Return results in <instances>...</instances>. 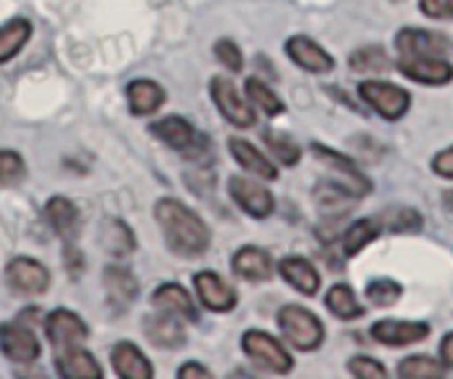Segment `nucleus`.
<instances>
[{"instance_id":"1","label":"nucleus","mask_w":453,"mask_h":379,"mask_svg":"<svg viewBox=\"0 0 453 379\" xmlns=\"http://www.w3.org/2000/svg\"><path fill=\"white\" fill-rule=\"evenodd\" d=\"M154 218L162 228L165 244L173 255L178 258H199L207 252L210 247V228L207 223L199 218V213H194L191 207H186L180 199L173 197H162L154 205Z\"/></svg>"},{"instance_id":"2","label":"nucleus","mask_w":453,"mask_h":379,"mask_svg":"<svg viewBox=\"0 0 453 379\" xmlns=\"http://www.w3.org/2000/svg\"><path fill=\"white\" fill-rule=\"evenodd\" d=\"M279 327H281L284 340L303 353L319 351L324 345V337H326L321 319L303 306H284L279 311Z\"/></svg>"},{"instance_id":"3","label":"nucleus","mask_w":453,"mask_h":379,"mask_svg":"<svg viewBox=\"0 0 453 379\" xmlns=\"http://www.w3.org/2000/svg\"><path fill=\"white\" fill-rule=\"evenodd\" d=\"M242 351L252 364H257L260 369H265L271 375H289L295 369V361H292L289 351L268 332H260V329L244 332Z\"/></svg>"},{"instance_id":"4","label":"nucleus","mask_w":453,"mask_h":379,"mask_svg":"<svg viewBox=\"0 0 453 379\" xmlns=\"http://www.w3.org/2000/svg\"><path fill=\"white\" fill-rule=\"evenodd\" d=\"M358 93L385 120H401L411 109V93L388 80H364Z\"/></svg>"},{"instance_id":"5","label":"nucleus","mask_w":453,"mask_h":379,"mask_svg":"<svg viewBox=\"0 0 453 379\" xmlns=\"http://www.w3.org/2000/svg\"><path fill=\"white\" fill-rule=\"evenodd\" d=\"M210 96L218 106V112L234 125V128H252L255 125V109L250 104V98L244 93H239V88L234 85V80L218 74L210 80Z\"/></svg>"},{"instance_id":"6","label":"nucleus","mask_w":453,"mask_h":379,"mask_svg":"<svg viewBox=\"0 0 453 379\" xmlns=\"http://www.w3.org/2000/svg\"><path fill=\"white\" fill-rule=\"evenodd\" d=\"M151 135H157V141H162L165 146L183 151L186 157L202 154L210 146L207 138L202 133H196V128L186 117H178V114H170V117L151 122Z\"/></svg>"},{"instance_id":"7","label":"nucleus","mask_w":453,"mask_h":379,"mask_svg":"<svg viewBox=\"0 0 453 379\" xmlns=\"http://www.w3.org/2000/svg\"><path fill=\"white\" fill-rule=\"evenodd\" d=\"M0 353L13 361V364H35L42 353L37 335L32 327L19 319V321H3L0 324Z\"/></svg>"},{"instance_id":"8","label":"nucleus","mask_w":453,"mask_h":379,"mask_svg":"<svg viewBox=\"0 0 453 379\" xmlns=\"http://www.w3.org/2000/svg\"><path fill=\"white\" fill-rule=\"evenodd\" d=\"M311 149L319 157V162L329 165V170H334L340 175V178H334V183L340 189H345L350 197L364 199L366 194H372V181L358 170V165L350 157H345V154H340V151H334V149H329L324 143H313Z\"/></svg>"},{"instance_id":"9","label":"nucleus","mask_w":453,"mask_h":379,"mask_svg":"<svg viewBox=\"0 0 453 379\" xmlns=\"http://www.w3.org/2000/svg\"><path fill=\"white\" fill-rule=\"evenodd\" d=\"M228 194L231 199L255 220H265L273 215L276 210V199L273 194L265 189V183L260 181H252V178H244V175H234L228 181Z\"/></svg>"},{"instance_id":"10","label":"nucleus","mask_w":453,"mask_h":379,"mask_svg":"<svg viewBox=\"0 0 453 379\" xmlns=\"http://www.w3.org/2000/svg\"><path fill=\"white\" fill-rule=\"evenodd\" d=\"M5 282L13 292L19 295H29V298H37V295H45L48 287H50V271L35 260V258H13L8 260L5 266Z\"/></svg>"},{"instance_id":"11","label":"nucleus","mask_w":453,"mask_h":379,"mask_svg":"<svg viewBox=\"0 0 453 379\" xmlns=\"http://www.w3.org/2000/svg\"><path fill=\"white\" fill-rule=\"evenodd\" d=\"M45 337L56 351H64V348L85 345V340L90 337V329L77 313L58 308L45 316Z\"/></svg>"},{"instance_id":"12","label":"nucleus","mask_w":453,"mask_h":379,"mask_svg":"<svg viewBox=\"0 0 453 379\" xmlns=\"http://www.w3.org/2000/svg\"><path fill=\"white\" fill-rule=\"evenodd\" d=\"M395 66L422 85H449L453 80V64L446 56H398Z\"/></svg>"},{"instance_id":"13","label":"nucleus","mask_w":453,"mask_h":379,"mask_svg":"<svg viewBox=\"0 0 453 379\" xmlns=\"http://www.w3.org/2000/svg\"><path fill=\"white\" fill-rule=\"evenodd\" d=\"M194 290L199 303L212 313H231L239 303L236 290L215 271H199L194 276Z\"/></svg>"},{"instance_id":"14","label":"nucleus","mask_w":453,"mask_h":379,"mask_svg":"<svg viewBox=\"0 0 453 379\" xmlns=\"http://www.w3.org/2000/svg\"><path fill=\"white\" fill-rule=\"evenodd\" d=\"M430 337V327L425 321H401V319H385L372 327V340L388 348H406L414 343H422Z\"/></svg>"},{"instance_id":"15","label":"nucleus","mask_w":453,"mask_h":379,"mask_svg":"<svg viewBox=\"0 0 453 379\" xmlns=\"http://www.w3.org/2000/svg\"><path fill=\"white\" fill-rule=\"evenodd\" d=\"M287 56L305 72L311 74H329L334 69V56L324 50L313 37L308 35H295L287 40Z\"/></svg>"},{"instance_id":"16","label":"nucleus","mask_w":453,"mask_h":379,"mask_svg":"<svg viewBox=\"0 0 453 379\" xmlns=\"http://www.w3.org/2000/svg\"><path fill=\"white\" fill-rule=\"evenodd\" d=\"M143 332L149 337V343L154 348H162V351H178L186 345V329L180 324L178 316L173 313H165V311H157L154 316H146L143 319Z\"/></svg>"},{"instance_id":"17","label":"nucleus","mask_w":453,"mask_h":379,"mask_svg":"<svg viewBox=\"0 0 453 379\" xmlns=\"http://www.w3.org/2000/svg\"><path fill=\"white\" fill-rule=\"evenodd\" d=\"M395 48H398V56H446L449 40L430 29L406 27L395 35Z\"/></svg>"},{"instance_id":"18","label":"nucleus","mask_w":453,"mask_h":379,"mask_svg":"<svg viewBox=\"0 0 453 379\" xmlns=\"http://www.w3.org/2000/svg\"><path fill=\"white\" fill-rule=\"evenodd\" d=\"M104 290H106V300L114 311H127L138 298V279L125 266L111 263L104 268Z\"/></svg>"},{"instance_id":"19","label":"nucleus","mask_w":453,"mask_h":379,"mask_svg":"<svg viewBox=\"0 0 453 379\" xmlns=\"http://www.w3.org/2000/svg\"><path fill=\"white\" fill-rule=\"evenodd\" d=\"M231 268L239 279L244 282H252V284H260V282H268L273 276V258L263 250V247H242L234 252L231 258Z\"/></svg>"},{"instance_id":"20","label":"nucleus","mask_w":453,"mask_h":379,"mask_svg":"<svg viewBox=\"0 0 453 379\" xmlns=\"http://www.w3.org/2000/svg\"><path fill=\"white\" fill-rule=\"evenodd\" d=\"M111 369L119 379H151L154 367L135 343H117L109 353Z\"/></svg>"},{"instance_id":"21","label":"nucleus","mask_w":453,"mask_h":379,"mask_svg":"<svg viewBox=\"0 0 453 379\" xmlns=\"http://www.w3.org/2000/svg\"><path fill=\"white\" fill-rule=\"evenodd\" d=\"M151 306L157 311H165V313H173L183 321H199V313L194 308V300L188 295L186 287L175 284V282H167V284H159L151 295Z\"/></svg>"},{"instance_id":"22","label":"nucleus","mask_w":453,"mask_h":379,"mask_svg":"<svg viewBox=\"0 0 453 379\" xmlns=\"http://www.w3.org/2000/svg\"><path fill=\"white\" fill-rule=\"evenodd\" d=\"M56 375L64 379H101V364L82 345L64 348L56 353Z\"/></svg>"},{"instance_id":"23","label":"nucleus","mask_w":453,"mask_h":379,"mask_svg":"<svg viewBox=\"0 0 453 379\" xmlns=\"http://www.w3.org/2000/svg\"><path fill=\"white\" fill-rule=\"evenodd\" d=\"M279 274H281V279H284L292 290H297L300 295L313 298V295L321 290V274L316 271V266H313L311 260H305V258H300V255L284 258V260L279 263Z\"/></svg>"},{"instance_id":"24","label":"nucleus","mask_w":453,"mask_h":379,"mask_svg":"<svg viewBox=\"0 0 453 379\" xmlns=\"http://www.w3.org/2000/svg\"><path fill=\"white\" fill-rule=\"evenodd\" d=\"M45 220L53 228L56 236H61L64 242H74L77 231H80V213L77 205L66 197H50L45 205Z\"/></svg>"},{"instance_id":"25","label":"nucleus","mask_w":453,"mask_h":379,"mask_svg":"<svg viewBox=\"0 0 453 379\" xmlns=\"http://www.w3.org/2000/svg\"><path fill=\"white\" fill-rule=\"evenodd\" d=\"M125 96H127L130 114H135V117H149V114L159 112L167 98L165 88L154 80H133L125 88Z\"/></svg>"},{"instance_id":"26","label":"nucleus","mask_w":453,"mask_h":379,"mask_svg":"<svg viewBox=\"0 0 453 379\" xmlns=\"http://www.w3.org/2000/svg\"><path fill=\"white\" fill-rule=\"evenodd\" d=\"M228 151H231V157H234L247 173H252L255 178H263V181H276V178H279V167H276L260 149H255L250 141H244V138H231V141H228Z\"/></svg>"},{"instance_id":"27","label":"nucleus","mask_w":453,"mask_h":379,"mask_svg":"<svg viewBox=\"0 0 453 379\" xmlns=\"http://www.w3.org/2000/svg\"><path fill=\"white\" fill-rule=\"evenodd\" d=\"M316 205H319V210L324 213V218H329V220H340V218H345L348 213H350V207H353V202H356V197H350L345 189H340L334 181H324V183H319L316 186Z\"/></svg>"},{"instance_id":"28","label":"nucleus","mask_w":453,"mask_h":379,"mask_svg":"<svg viewBox=\"0 0 453 379\" xmlns=\"http://www.w3.org/2000/svg\"><path fill=\"white\" fill-rule=\"evenodd\" d=\"M29 37H32V21L24 16H13L5 24H0V64L19 56V50L29 43Z\"/></svg>"},{"instance_id":"29","label":"nucleus","mask_w":453,"mask_h":379,"mask_svg":"<svg viewBox=\"0 0 453 379\" xmlns=\"http://www.w3.org/2000/svg\"><path fill=\"white\" fill-rule=\"evenodd\" d=\"M380 234H382V223H380L377 218H361V220H356V223L345 231V236H342V250H345V255H348V258H356V255L364 252L372 242H377Z\"/></svg>"},{"instance_id":"30","label":"nucleus","mask_w":453,"mask_h":379,"mask_svg":"<svg viewBox=\"0 0 453 379\" xmlns=\"http://www.w3.org/2000/svg\"><path fill=\"white\" fill-rule=\"evenodd\" d=\"M104 250L114 258H127L135 252V234L119 218H106L104 223Z\"/></svg>"},{"instance_id":"31","label":"nucleus","mask_w":453,"mask_h":379,"mask_svg":"<svg viewBox=\"0 0 453 379\" xmlns=\"http://www.w3.org/2000/svg\"><path fill=\"white\" fill-rule=\"evenodd\" d=\"M326 308H329L337 319H342V321H356V319H361V316L366 313L364 306L358 303L356 292H353L348 284H334V287L326 292Z\"/></svg>"},{"instance_id":"32","label":"nucleus","mask_w":453,"mask_h":379,"mask_svg":"<svg viewBox=\"0 0 453 379\" xmlns=\"http://www.w3.org/2000/svg\"><path fill=\"white\" fill-rule=\"evenodd\" d=\"M244 90H247V98H250V104L252 106H257L260 112H265L268 117H279V114H284V101L273 93V88H268L263 80H257V77H250L247 82H244Z\"/></svg>"},{"instance_id":"33","label":"nucleus","mask_w":453,"mask_h":379,"mask_svg":"<svg viewBox=\"0 0 453 379\" xmlns=\"http://www.w3.org/2000/svg\"><path fill=\"white\" fill-rule=\"evenodd\" d=\"M263 141H265V146L271 149V154H273L281 165H287V167H295V165L300 162V157H303V149H300L297 141H295L292 135H287V133L265 130V133H263Z\"/></svg>"},{"instance_id":"34","label":"nucleus","mask_w":453,"mask_h":379,"mask_svg":"<svg viewBox=\"0 0 453 379\" xmlns=\"http://www.w3.org/2000/svg\"><path fill=\"white\" fill-rule=\"evenodd\" d=\"M390 56L385 53V48L380 45H366V48H358L350 53L348 58V66L353 72H385L390 66Z\"/></svg>"},{"instance_id":"35","label":"nucleus","mask_w":453,"mask_h":379,"mask_svg":"<svg viewBox=\"0 0 453 379\" xmlns=\"http://www.w3.org/2000/svg\"><path fill=\"white\" fill-rule=\"evenodd\" d=\"M398 377L403 379H438L443 377V364L430 356H409L398 364Z\"/></svg>"},{"instance_id":"36","label":"nucleus","mask_w":453,"mask_h":379,"mask_svg":"<svg viewBox=\"0 0 453 379\" xmlns=\"http://www.w3.org/2000/svg\"><path fill=\"white\" fill-rule=\"evenodd\" d=\"M401 295H403V287L393 279H374L366 284V300L374 308H390L401 300Z\"/></svg>"},{"instance_id":"37","label":"nucleus","mask_w":453,"mask_h":379,"mask_svg":"<svg viewBox=\"0 0 453 379\" xmlns=\"http://www.w3.org/2000/svg\"><path fill=\"white\" fill-rule=\"evenodd\" d=\"M27 178L24 157L13 149H0V186H13Z\"/></svg>"},{"instance_id":"38","label":"nucleus","mask_w":453,"mask_h":379,"mask_svg":"<svg viewBox=\"0 0 453 379\" xmlns=\"http://www.w3.org/2000/svg\"><path fill=\"white\" fill-rule=\"evenodd\" d=\"M422 226H425V218L414 207H395L390 213V223H388V228L393 234H419Z\"/></svg>"},{"instance_id":"39","label":"nucleus","mask_w":453,"mask_h":379,"mask_svg":"<svg viewBox=\"0 0 453 379\" xmlns=\"http://www.w3.org/2000/svg\"><path fill=\"white\" fill-rule=\"evenodd\" d=\"M215 58L228 69V72H242L244 69V56H242V50H239V45L234 43V40H228V37H220L218 43H215Z\"/></svg>"},{"instance_id":"40","label":"nucleus","mask_w":453,"mask_h":379,"mask_svg":"<svg viewBox=\"0 0 453 379\" xmlns=\"http://www.w3.org/2000/svg\"><path fill=\"white\" fill-rule=\"evenodd\" d=\"M348 372L358 379H385L388 377V369H385V367H382L377 359H372V356H356V359H350V364H348Z\"/></svg>"},{"instance_id":"41","label":"nucleus","mask_w":453,"mask_h":379,"mask_svg":"<svg viewBox=\"0 0 453 379\" xmlns=\"http://www.w3.org/2000/svg\"><path fill=\"white\" fill-rule=\"evenodd\" d=\"M419 8L425 16L438 19V21H451L453 19V0H419Z\"/></svg>"},{"instance_id":"42","label":"nucleus","mask_w":453,"mask_h":379,"mask_svg":"<svg viewBox=\"0 0 453 379\" xmlns=\"http://www.w3.org/2000/svg\"><path fill=\"white\" fill-rule=\"evenodd\" d=\"M433 170H435V175L453 181V146L443 149V151L433 159Z\"/></svg>"},{"instance_id":"43","label":"nucleus","mask_w":453,"mask_h":379,"mask_svg":"<svg viewBox=\"0 0 453 379\" xmlns=\"http://www.w3.org/2000/svg\"><path fill=\"white\" fill-rule=\"evenodd\" d=\"M212 377V372L210 369H204L202 364H196V361H188V364H183L180 369H178V379H210Z\"/></svg>"},{"instance_id":"44","label":"nucleus","mask_w":453,"mask_h":379,"mask_svg":"<svg viewBox=\"0 0 453 379\" xmlns=\"http://www.w3.org/2000/svg\"><path fill=\"white\" fill-rule=\"evenodd\" d=\"M441 364L453 372V332H449L441 343Z\"/></svg>"},{"instance_id":"45","label":"nucleus","mask_w":453,"mask_h":379,"mask_svg":"<svg viewBox=\"0 0 453 379\" xmlns=\"http://www.w3.org/2000/svg\"><path fill=\"white\" fill-rule=\"evenodd\" d=\"M443 205H446L449 213H453V191H446V194H443Z\"/></svg>"}]
</instances>
